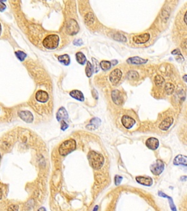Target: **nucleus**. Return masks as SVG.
Instances as JSON below:
<instances>
[{
  "label": "nucleus",
  "instance_id": "nucleus-1",
  "mask_svg": "<svg viewBox=\"0 0 187 211\" xmlns=\"http://www.w3.org/2000/svg\"><path fill=\"white\" fill-rule=\"evenodd\" d=\"M88 160L90 163V166L94 170H96L102 168L105 162V158L102 154L95 151L89 152L88 154Z\"/></svg>",
  "mask_w": 187,
  "mask_h": 211
},
{
  "label": "nucleus",
  "instance_id": "nucleus-2",
  "mask_svg": "<svg viewBox=\"0 0 187 211\" xmlns=\"http://www.w3.org/2000/svg\"><path fill=\"white\" fill-rule=\"evenodd\" d=\"M76 149V142L74 139H68L61 144L59 147V153L62 156H66Z\"/></svg>",
  "mask_w": 187,
  "mask_h": 211
},
{
  "label": "nucleus",
  "instance_id": "nucleus-3",
  "mask_svg": "<svg viewBox=\"0 0 187 211\" xmlns=\"http://www.w3.org/2000/svg\"><path fill=\"white\" fill-rule=\"evenodd\" d=\"M59 36L56 34H51L46 36L43 41V45L45 49L49 50L56 49L59 44Z\"/></svg>",
  "mask_w": 187,
  "mask_h": 211
},
{
  "label": "nucleus",
  "instance_id": "nucleus-4",
  "mask_svg": "<svg viewBox=\"0 0 187 211\" xmlns=\"http://www.w3.org/2000/svg\"><path fill=\"white\" fill-rule=\"evenodd\" d=\"M80 27L78 22L74 19H70L67 23L66 32L68 35H75L79 32Z\"/></svg>",
  "mask_w": 187,
  "mask_h": 211
},
{
  "label": "nucleus",
  "instance_id": "nucleus-5",
  "mask_svg": "<svg viewBox=\"0 0 187 211\" xmlns=\"http://www.w3.org/2000/svg\"><path fill=\"white\" fill-rule=\"evenodd\" d=\"M150 169L153 174L158 176L161 174L162 172H163L164 169H165V164L161 160H156L155 163L151 164Z\"/></svg>",
  "mask_w": 187,
  "mask_h": 211
},
{
  "label": "nucleus",
  "instance_id": "nucleus-6",
  "mask_svg": "<svg viewBox=\"0 0 187 211\" xmlns=\"http://www.w3.org/2000/svg\"><path fill=\"white\" fill-rule=\"evenodd\" d=\"M122 77V72L121 70L119 69V68H116V69L113 70L109 75V79L110 83L113 85H116L119 84V82L121 80Z\"/></svg>",
  "mask_w": 187,
  "mask_h": 211
},
{
  "label": "nucleus",
  "instance_id": "nucleus-7",
  "mask_svg": "<svg viewBox=\"0 0 187 211\" xmlns=\"http://www.w3.org/2000/svg\"><path fill=\"white\" fill-rule=\"evenodd\" d=\"M151 36L148 33H144V34H141V35H135L133 37L132 41L134 43H136V44H143V43H146L150 40Z\"/></svg>",
  "mask_w": 187,
  "mask_h": 211
},
{
  "label": "nucleus",
  "instance_id": "nucleus-8",
  "mask_svg": "<svg viewBox=\"0 0 187 211\" xmlns=\"http://www.w3.org/2000/svg\"><path fill=\"white\" fill-rule=\"evenodd\" d=\"M121 123L125 128L130 129L134 126V125L135 124V119L129 117V116L124 115L121 118Z\"/></svg>",
  "mask_w": 187,
  "mask_h": 211
},
{
  "label": "nucleus",
  "instance_id": "nucleus-9",
  "mask_svg": "<svg viewBox=\"0 0 187 211\" xmlns=\"http://www.w3.org/2000/svg\"><path fill=\"white\" fill-rule=\"evenodd\" d=\"M20 118L27 123H32L34 120L33 115L29 111H20L18 112Z\"/></svg>",
  "mask_w": 187,
  "mask_h": 211
},
{
  "label": "nucleus",
  "instance_id": "nucleus-10",
  "mask_svg": "<svg viewBox=\"0 0 187 211\" xmlns=\"http://www.w3.org/2000/svg\"><path fill=\"white\" fill-rule=\"evenodd\" d=\"M111 97L113 101L114 102V104H116L118 106H121L123 104L124 99L123 97H122L121 92L119 90H113L111 93Z\"/></svg>",
  "mask_w": 187,
  "mask_h": 211
},
{
  "label": "nucleus",
  "instance_id": "nucleus-11",
  "mask_svg": "<svg viewBox=\"0 0 187 211\" xmlns=\"http://www.w3.org/2000/svg\"><path fill=\"white\" fill-rule=\"evenodd\" d=\"M146 145L148 148L152 150H156L159 145V142L157 139L154 137H151L146 140Z\"/></svg>",
  "mask_w": 187,
  "mask_h": 211
},
{
  "label": "nucleus",
  "instance_id": "nucleus-12",
  "mask_svg": "<svg viewBox=\"0 0 187 211\" xmlns=\"http://www.w3.org/2000/svg\"><path fill=\"white\" fill-rule=\"evenodd\" d=\"M35 98L40 103H46L49 99V95L45 91L39 90L36 93Z\"/></svg>",
  "mask_w": 187,
  "mask_h": 211
},
{
  "label": "nucleus",
  "instance_id": "nucleus-13",
  "mask_svg": "<svg viewBox=\"0 0 187 211\" xmlns=\"http://www.w3.org/2000/svg\"><path fill=\"white\" fill-rule=\"evenodd\" d=\"M173 118L172 117H168L167 118H165L164 120L160 123L159 128L161 129L162 131H167L170 128V126L173 125Z\"/></svg>",
  "mask_w": 187,
  "mask_h": 211
},
{
  "label": "nucleus",
  "instance_id": "nucleus-14",
  "mask_svg": "<svg viewBox=\"0 0 187 211\" xmlns=\"http://www.w3.org/2000/svg\"><path fill=\"white\" fill-rule=\"evenodd\" d=\"M136 180L138 183L146 186H151L153 183V180L151 178L145 176H138L136 178Z\"/></svg>",
  "mask_w": 187,
  "mask_h": 211
},
{
  "label": "nucleus",
  "instance_id": "nucleus-15",
  "mask_svg": "<svg viewBox=\"0 0 187 211\" xmlns=\"http://www.w3.org/2000/svg\"><path fill=\"white\" fill-rule=\"evenodd\" d=\"M148 62V60H145V59L140 58L139 57H134L129 58L127 60V63L131 64H135V65H140V64H143Z\"/></svg>",
  "mask_w": 187,
  "mask_h": 211
},
{
  "label": "nucleus",
  "instance_id": "nucleus-16",
  "mask_svg": "<svg viewBox=\"0 0 187 211\" xmlns=\"http://www.w3.org/2000/svg\"><path fill=\"white\" fill-rule=\"evenodd\" d=\"M68 117L69 116L67 110L64 109V107H61L60 109L58 110V112H57L56 114L57 120L59 122H62L63 120L64 121V119H67Z\"/></svg>",
  "mask_w": 187,
  "mask_h": 211
},
{
  "label": "nucleus",
  "instance_id": "nucleus-17",
  "mask_svg": "<svg viewBox=\"0 0 187 211\" xmlns=\"http://www.w3.org/2000/svg\"><path fill=\"white\" fill-rule=\"evenodd\" d=\"M173 164L176 165H183V166H187V156L183 155H178L175 158L173 161Z\"/></svg>",
  "mask_w": 187,
  "mask_h": 211
},
{
  "label": "nucleus",
  "instance_id": "nucleus-18",
  "mask_svg": "<svg viewBox=\"0 0 187 211\" xmlns=\"http://www.w3.org/2000/svg\"><path fill=\"white\" fill-rule=\"evenodd\" d=\"M70 96L75 98V100H79V101H83L84 100V96L82 92L77 90H74L70 92Z\"/></svg>",
  "mask_w": 187,
  "mask_h": 211
},
{
  "label": "nucleus",
  "instance_id": "nucleus-19",
  "mask_svg": "<svg viewBox=\"0 0 187 211\" xmlns=\"http://www.w3.org/2000/svg\"><path fill=\"white\" fill-rule=\"evenodd\" d=\"M101 120L97 117H94L90 121V123L87 125L86 128L89 129H91V130H95L98 128L99 125H100Z\"/></svg>",
  "mask_w": 187,
  "mask_h": 211
},
{
  "label": "nucleus",
  "instance_id": "nucleus-20",
  "mask_svg": "<svg viewBox=\"0 0 187 211\" xmlns=\"http://www.w3.org/2000/svg\"><path fill=\"white\" fill-rule=\"evenodd\" d=\"M75 57L77 62L80 64H81V65H83L85 64V62H86V57L85 54L81 52V51H78V52L76 53Z\"/></svg>",
  "mask_w": 187,
  "mask_h": 211
},
{
  "label": "nucleus",
  "instance_id": "nucleus-21",
  "mask_svg": "<svg viewBox=\"0 0 187 211\" xmlns=\"http://www.w3.org/2000/svg\"><path fill=\"white\" fill-rule=\"evenodd\" d=\"M58 60L61 63L64 64V65H69L70 63V58L68 54H63L59 56Z\"/></svg>",
  "mask_w": 187,
  "mask_h": 211
},
{
  "label": "nucleus",
  "instance_id": "nucleus-22",
  "mask_svg": "<svg viewBox=\"0 0 187 211\" xmlns=\"http://www.w3.org/2000/svg\"><path fill=\"white\" fill-rule=\"evenodd\" d=\"M100 68L102 69V70H104V71H107V70H110V68H111L112 63H111V62H109V61L102 60V62H100Z\"/></svg>",
  "mask_w": 187,
  "mask_h": 211
},
{
  "label": "nucleus",
  "instance_id": "nucleus-23",
  "mask_svg": "<svg viewBox=\"0 0 187 211\" xmlns=\"http://www.w3.org/2000/svg\"><path fill=\"white\" fill-rule=\"evenodd\" d=\"M84 20L87 25H91L94 23V16L93 13L91 12L88 13L86 15Z\"/></svg>",
  "mask_w": 187,
  "mask_h": 211
},
{
  "label": "nucleus",
  "instance_id": "nucleus-24",
  "mask_svg": "<svg viewBox=\"0 0 187 211\" xmlns=\"http://www.w3.org/2000/svg\"><path fill=\"white\" fill-rule=\"evenodd\" d=\"M94 73V66L90 62H87L86 67V76L90 78Z\"/></svg>",
  "mask_w": 187,
  "mask_h": 211
},
{
  "label": "nucleus",
  "instance_id": "nucleus-25",
  "mask_svg": "<svg viewBox=\"0 0 187 211\" xmlns=\"http://www.w3.org/2000/svg\"><path fill=\"white\" fill-rule=\"evenodd\" d=\"M165 90L167 95H172L175 90L174 85L171 83H167L165 86Z\"/></svg>",
  "mask_w": 187,
  "mask_h": 211
},
{
  "label": "nucleus",
  "instance_id": "nucleus-26",
  "mask_svg": "<svg viewBox=\"0 0 187 211\" xmlns=\"http://www.w3.org/2000/svg\"><path fill=\"white\" fill-rule=\"evenodd\" d=\"M139 75L137 73V71H135V70H129L127 74V78L129 80H135L138 78Z\"/></svg>",
  "mask_w": 187,
  "mask_h": 211
},
{
  "label": "nucleus",
  "instance_id": "nucleus-27",
  "mask_svg": "<svg viewBox=\"0 0 187 211\" xmlns=\"http://www.w3.org/2000/svg\"><path fill=\"white\" fill-rule=\"evenodd\" d=\"M154 82H155L156 86H162L164 82H165V79L164 78L161 76H155V79H154Z\"/></svg>",
  "mask_w": 187,
  "mask_h": 211
},
{
  "label": "nucleus",
  "instance_id": "nucleus-28",
  "mask_svg": "<svg viewBox=\"0 0 187 211\" xmlns=\"http://www.w3.org/2000/svg\"><path fill=\"white\" fill-rule=\"evenodd\" d=\"M16 57L18 58L20 61H24L26 57V53H24V51H16Z\"/></svg>",
  "mask_w": 187,
  "mask_h": 211
},
{
  "label": "nucleus",
  "instance_id": "nucleus-29",
  "mask_svg": "<svg viewBox=\"0 0 187 211\" xmlns=\"http://www.w3.org/2000/svg\"><path fill=\"white\" fill-rule=\"evenodd\" d=\"M113 37L114 40H116V41H121V42L127 41V38H126L125 36L121 35V34H119V33L115 34Z\"/></svg>",
  "mask_w": 187,
  "mask_h": 211
},
{
  "label": "nucleus",
  "instance_id": "nucleus-30",
  "mask_svg": "<svg viewBox=\"0 0 187 211\" xmlns=\"http://www.w3.org/2000/svg\"><path fill=\"white\" fill-rule=\"evenodd\" d=\"M7 211H18V205H10L8 208H7Z\"/></svg>",
  "mask_w": 187,
  "mask_h": 211
},
{
  "label": "nucleus",
  "instance_id": "nucleus-31",
  "mask_svg": "<svg viewBox=\"0 0 187 211\" xmlns=\"http://www.w3.org/2000/svg\"><path fill=\"white\" fill-rule=\"evenodd\" d=\"M73 44L75 45H77V46H80V45H83V43L81 39H76L73 41Z\"/></svg>",
  "mask_w": 187,
  "mask_h": 211
},
{
  "label": "nucleus",
  "instance_id": "nucleus-32",
  "mask_svg": "<svg viewBox=\"0 0 187 211\" xmlns=\"http://www.w3.org/2000/svg\"><path fill=\"white\" fill-rule=\"evenodd\" d=\"M68 128V125L67 123H66L65 121H62V124H61V129L62 131H65L67 128Z\"/></svg>",
  "mask_w": 187,
  "mask_h": 211
},
{
  "label": "nucleus",
  "instance_id": "nucleus-33",
  "mask_svg": "<svg viewBox=\"0 0 187 211\" xmlns=\"http://www.w3.org/2000/svg\"><path fill=\"white\" fill-rule=\"evenodd\" d=\"M121 180H122L121 177H120L119 175H116L115 177V183H116V185H119V184L121 183Z\"/></svg>",
  "mask_w": 187,
  "mask_h": 211
},
{
  "label": "nucleus",
  "instance_id": "nucleus-34",
  "mask_svg": "<svg viewBox=\"0 0 187 211\" xmlns=\"http://www.w3.org/2000/svg\"><path fill=\"white\" fill-rule=\"evenodd\" d=\"M5 9H6V6H5V4H4L2 2H0V11L3 12Z\"/></svg>",
  "mask_w": 187,
  "mask_h": 211
},
{
  "label": "nucleus",
  "instance_id": "nucleus-35",
  "mask_svg": "<svg viewBox=\"0 0 187 211\" xmlns=\"http://www.w3.org/2000/svg\"><path fill=\"white\" fill-rule=\"evenodd\" d=\"M184 21L185 24H186L187 25V11L186 12V13H185V15H184Z\"/></svg>",
  "mask_w": 187,
  "mask_h": 211
},
{
  "label": "nucleus",
  "instance_id": "nucleus-36",
  "mask_svg": "<svg viewBox=\"0 0 187 211\" xmlns=\"http://www.w3.org/2000/svg\"><path fill=\"white\" fill-rule=\"evenodd\" d=\"M182 45H183V46H184V48L187 49V39L185 41H184V43H183Z\"/></svg>",
  "mask_w": 187,
  "mask_h": 211
},
{
  "label": "nucleus",
  "instance_id": "nucleus-37",
  "mask_svg": "<svg viewBox=\"0 0 187 211\" xmlns=\"http://www.w3.org/2000/svg\"><path fill=\"white\" fill-rule=\"evenodd\" d=\"M183 79H184L185 82L187 83V75H184V76H183Z\"/></svg>",
  "mask_w": 187,
  "mask_h": 211
},
{
  "label": "nucleus",
  "instance_id": "nucleus-38",
  "mask_svg": "<svg viewBox=\"0 0 187 211\" xmlns=\"http://www.w3.org/2000/svg\"><path fill=\"white\" fill-rule=\"evenodd\" d=\"M37 211H46V210H45V208H44V207H42V208H40Z\"/></svg>",
  "mask_w": 187,
  "mask_h": 211
},
{
  "label": "nucleus",
  "instance_id": "nucleus-39",
  "mask_svg": "<svg viewBox=\"0 0 187 211\" xmlns=\"http://www.w3.org/2000/svg\"><path fill=\"white\" fill-rule=\"evenodd\" d=\"M2 191L1 188H0V199H2Z\"/></svg>",
  "mask_w": 187,
  "mask_h": 211
},
{
  "label": "nucleus",
  "instance_id": "nucleus-40",
  "mask_svg": "<svg viewBox=\"0 0 187 211\" xmlns=\"http://www.w3.org/2000/svg\"><path fill=\"white\" fill-rule=\"evenodd\" d=\"M1 32H2V25H1V23H0V35H1Z\"/></svg>",
  "mask_w": 187,
  "mask_h": 211
},
{
  "label": "nucleus",
  "instance_id": "nucleus-41",
  "mask_svg": "<svg viewBox=\"0 0 187 211\" xmlns=\"http://www.w3.org/2000/svg\"><path fill=\"white\" fill-rule=\"evenodd\" d=\"M1 158H2V156H1V154H0V161H1Z\"/></svg>",
  "mask_w": 187,
  "mask_h": 211
}]
</instances>
